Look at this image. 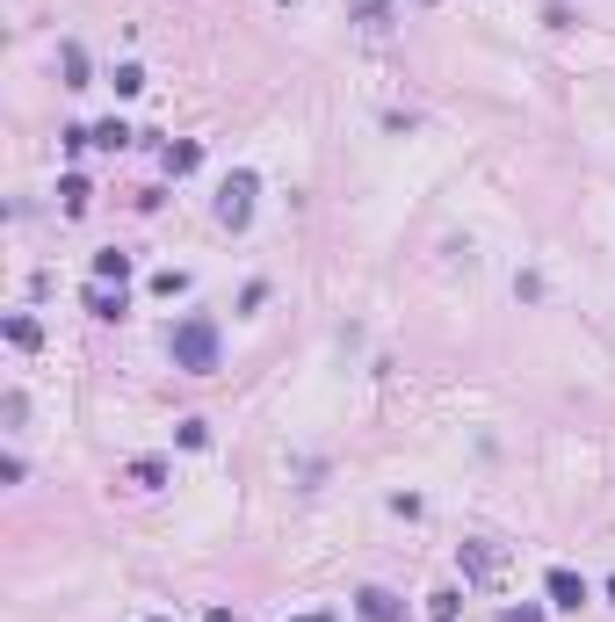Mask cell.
I'll return each instance as SVG.
<instances>
[{
	"label": "cell",
	"instance_id": "1",
	"mask_svg": "<svg viewBox=\"0 0 615 622\" xmlns=\"http://www.w3.org/2000/svg\"><path fill=\"white\" fill-rule=\"evenodd\" d=\"M167 355H174L181 377H218V319H210V311H189V319H174Z\"/></svg>",
	"mask_w": 615,
	"mask_h": 622
},
{
	"label": "cell",
	"instance_id": "2",
	"mask_svg": "<svg viewBox=\"0 0 615 622\" xmlns=\"http://www.w3.org/2000/svg\"><path fill=\"white\" fill-rule=\"evenodd\" d=\"M254 196H261V181L254 174H225V189H218V225L225 232H246V225H254Z\"/></svg>",
	"mask_w": 615,
	"mask_h": 622
},
{
	"label": "cell",
	"instance_id": "3",
	"mask_svg": "<svg viewBox=\"0 0 615 622\" xmlns=\"http://www.w3.org/2000/svg\"><path fill=\"white\" fill-rule=\"evenodd\" d=\"M543 594H550V608L572 615V608H587V579H579L572 565H550V572H543Z\"/></svg>",
	"mask_w": 615,
	"mask_h": 622
},
{
	"label": "cell",
	"instance_id": "4",
	"mask_svg": "<svg viewBox=\"0 0 615 622\" xmlns=\"http://www.w3.org/2000/svg\"><path fill=\"white\" fill-rule=\"evenodd\" d=\"M355 615H362V622H406V601H398L391 586H362V594H355Z\"/></svg>",
	"mask_w": 615,
	"mask_h": 622
},
{
	"label": "cell",
	"instance_id": "5",
	"mask_svg": "<svg viewBox=\"0 0 615 622\" xmlns=\"http://www.w3.org/2000/svg\"><path fill=\"white\" fill-rule=\"evenodd\" d=\"M123 478H131L138 492H160V485H167V463H160V456H138V463H131Z\"/></svg>",
	"mask_w": 615,
	"mask_h": 622
},
{
	"label": "cell",
	"instance_id": "6",
	"mask_svg": "<svg viewBox=\"0 0 615 622\" xmlns=\"http://www.w3.org/2000/svg\"><path fill=\"white\" fill-rule=\"evenodd\" d=\"M58 73H66V87H87V51L66 37V44H58Z\"/></svg>",
	"mask_w": 615,
	"mask_h": 622
},
{
	"label": "cell",
	"instance_id": "7",
	"mask_svg": "<svg viewBox=\"0 0 615 622\" xmlns=\"http://www.w3.org/2000/svg\"><path fill=\"white\" fill-rule=\"evenodd\" d=\"M500 572V550H485V543H464V579H492Z\"/></svg>",
	"mask_w": 615,
	"mask_h": 622
},
{
	"label": "cell",
	"instance_id": "8",
	"mask_svg": "<svg viewBox=\"0 0 615 622\" xmlns=\"http://www.w3.org/2000/svg\"><path fill=\"white\" fill-rule=\"evenodd\" d=\"M87 145H102V152H123V145H131V131H123V123L109 116V123H95V131H87Z\"/></svg>",
	"mask_w": 615,
	"mask_h": 622
},
{
	"label": "cell",
	"instance_id": "9",
	"mask_svg": "<svg viewBox=\"0 0 615 622\" xmlns=\"http://www.w3.org/2000/svg\"><path fill=\"white\" fill-rule=\"evenodd\" d=\"M95 275H102V283H123V275H131V254H116V246H102V254H95Z\"/></svg>",
	"mask_w": 615,
	"mask_h": 622
},
{
	"label": "cell",
	"instance_id": "10",
	"mask_svg": "<svg viewBox=\"0 0 615 622\" xmlns=\"http://www.w3.org/2000/svg\"><path fill=\"white\" fill-rule=\"evenodd\" d=\"M87 311H95V319H123V283L116 290H87Z\"/></svg>",
	"mask_w": 615,
	"mask_h": 622
},
{
	"label": "cell",
	"instance_id": "11",
	"mask_svg": "<svg viewBox=\"0 0 615 622\" xmlns=\"http://www.w3.org/2000/svg\"><path fill=\"white\" fill-rule=\"evenodd\" d=\"M8 340H15V348H44V326H37V319H22V311H15V319H8Z\"/></svg>",
	"mask_w": 615,
	"mask_h": 622
},
{
	"label": "cell",
	"instance_id": "12",
	"mask_svg": "<svg viewBox=\"0 0 615 622\" xmlns=\"http://www.w3.org/2000/svg\"><path fill=\"white\" fill-rule=\"evenodd\" d=\"M456 608H464V594H456V586H435V594H427V615H442V622H456Z\"/></svg>",
	"mask_w": 615,
	"mask_h": 622
},
{
	"label": "cell",
	"instance_id": "13",
	"mask_svg": "<svg viewBox=\"0 0 615 622\" xmlns=\"http://www.w3.org/2000/svg\"><path fill=\"white\" fill-rule=\"evenodd\" d=\"M58 203H66V217H80V210H87V181L66 174V181H58Z\"/></svg>",
	"mask_w": 615,
	"mask_h": 622
},
{
	"label": "cell",
	"instance_id": "14",
	"mask_svg": "<svg viewBox=\"0 0 615 622\" xmlns=\"http://www.w3.org/2000/svg\"><path fill=\"white\" fill-rule=\"evenodd\" d=\"M109 87H116V95H138V87H145V66H131V58H123V66L109 73Z\"/></svg>",
	"mask_w": 615,
	"mask_h": 622
},
{
	"label": "cell",
	"instance_id": "15",
	"mask_svg": "<svg viewBox=\"0 0 615 622\" xmlns=\"http://www.w3.org/2000/svg\"><path fill=\"white\" fill-rule=\"evenodd\" d=\"M196 160H203V145H196V138H189V145H174V152H167V167H174V174H189Z\"/></svg>",
	"mask_w": 615,
	"mask_h": 622
},
{
	"label": "cell",
	"instance_id": "16",
	"mask_svg": "<svg viewBox=\"0 0 615 622\" xmlns=\"http://www.w3.org/2000/svg\"><path fill=\"white\" fill-rule=\"evenodd\" d=\"M500 622H543V608H507Z\"/></svg>",
	"mask_w": 615,
	"mask_h": 622
},
{
	"label": "cell",
	"instance_id": "17",
	"mask_svg": "<svg viewBox=\"0 0 615 622\" xmlns=\"http://www.w3.org/2000/svg\"><path fill=\"white\" fill-rule=\"evenodd\" d=\"M203 622H239V615H225V608H210V615H203Z\"/></svg>",
	"mask_w": 615,
	"mask_h": 622
},
{
	"label": "cell",
	"instance_id": "18",
	"mask_svg": "<svg viewBox=\"0 0 615 622\" xmlns=\"http://www.w3.org/2000/svg\"><path fill=\"white\" fill-rule=\"evenodd\" d=\"M608 601H615V579H608Z\"/></svg>",
	"mask_w": 615,
	"mask_h": 622
},
{
	"label": "cell",
	"instance_id": "19",
	"mask_svg": "<svg viewBox=\"0 0 615 622\" xmlns=\"http://www.w3.org/2000/svg\"><path fill=\"white\" fill-rule=\"evenodd\" d=\"M152 622H160V615H152Z\"/></svg>",
	"mask_w": 615,
	"mask_h": 622
}]
</instances>
